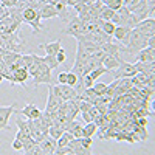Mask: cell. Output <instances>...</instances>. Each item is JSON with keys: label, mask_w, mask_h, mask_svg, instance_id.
<instances>
[{"label": "cell", "mask_w": 155, "mask_h": 155, "mask_svg": "<svg viewBox=\"0 0 155 155\" xmlns=\"http://www.w3.org/2000/svg\"><path fill=\"white\" fill-rule=\"evenodd\" d=\"M96 132H98V126L93 121L92 123H85V126H82V137H90L92 138Z\"/></svg>", "instance_id": "21"}, {"label": "cell", "mask_w": 155, "mask_h": 155, "mask_svg": "<svg viewBox=\"0 0 155 155\" xmlns=\"http://www.w3.org/2000/svg\"><path fill=\"white\" fill-rule=\"evenodd\" d=\"M65 59H67V54H65V51H64V48H61L58 51V54H56V61L59 62V65H61V64L65 62Z\"/></svg>", "instance_id": "32"}, {"label": "cell", "mask_w": 155, "mask_h": 155, "mask_svg": "<svg viewBox=\"0 0 155 155\" xmlns=\"http://www.w3.org/2000/svg\"><path fill=\"white\" fill-rule=\"evenodd\" d=\"M11 73H12V74H11V84H12V85L20 84V85L25 87V84H27V79L30 78L28 70L25 68V67H22V68H17V70L11 71Z\"/></svg>", "instance_id": "9"}, {"label": "cell", "mask_w": 155, "mask_h": 155, "mask_svg": "<svg viewBox=\"0 0 155 155\" xmlns=\"http://www.w3.org/2000/svg\"><path fill=\"white\" fill-rule=\"evenodd\" d=\"M39 14H41V19H53V17H58V12H56L53 3L41 6V8H39Z\"/></svg>", "instance_id": "19"}, {"label": "cell", "mask_w": 155, "mask_h": 155, "mask_svg": "<svg viewBox=\"0 0 155 155\" xmlns=\"http://www.w3.org/2000/svg\"><path fill=\"white\" fill-rule=\"evenodd\" d=\"M130 28H127V27H116L115 31H113V36L116 41H118L121 45H126L127 44V39H129V34H130Z\"/></svg>", "instance_id": "13"}, {"label": "cell", "mask_w": 155, "mask_h": 155, "mask_svg": "<svg viewBox=\"0 0 155 155\" xmlns=\"http://www.w3.org/2000/svg\"><path fill=\"white\" fill-rule=\"evenodd\" d=\"M39 48H42L47 56H56L58 51L62 48V44L61 41H53V42H47V44H41L39 45Z\"/></svg>", "instance_id": "15"}, {"label": "cell", "mask_w": 155, "mask_h": 155, "mask_svg": "<svg viewBox=\"0 0 155 155\" xmlns=\"http://www.w3.org/2000/svg\"><path fill=\"white\" fill-rule=\"evenodd\" d=\"M17 113L20 116H23L25 120H37V118H41V115H42V112L39 110L33 102H28V104L25 106L22 110H19Z\"/></svg>", "instance_id": "8"}, {"label": "cell", "mask_w": 155, "mask_h": 155, "mask_svg": "<svg viewBox=\"0 0 155 155\" xmlns=\"http://www.w3.org/2000/svg\"><path fill=\"white\" fill-rule=\"evenodd\" d=\"M106 73H107V68H104V67L101 65V67H98V68L92 70V71H90L88 74L92 76V79L96 82V79H98V78H99V76H102V74H106Z\"/></svg>", "instance_id": "27"}, {"label": "cell", "mask_w": 155, "mask_h": 155, "mask_svg": "<svg viewBox=\"0 0 155 155\" xmlns=\"http://www.w3.org/2000/svg\"><path fill=\"white\" fill-rule=\"evenodd\" d=\"M113 14H115V11L110 9V8H107L106 5H102V6L99 8V11H98V17H99L101 20H107V22L112 20Z\"/></svg>", "instance_id": "20"}, {"label": "cell", "mask_w": 155, "mask_h": 155, "mask_svg": "<svg viewBox=\"0 0 155 155\" xmlns=\"http://www.w3.org/2000/svg\"><path fill=\"white\" fill-rule=\"evenodd\" d=\"M135 67L138 73H143L147 76H155V62H135Z\"/></svg>", "instance_id": "14"}, {"label": "cell", "mask_w": 155, "mask_h": 155, "mask_svg": "<svg viewBox=\"0 0 155 155\" xmlns=\"http://www.w3.org/2000/svg\"><path fill=\"white\" fill-rule=\"evenodd\" d=\"M81 140V144L85 147V149H90L92 147V144H93V140L90 138V137H82V138H79Z\"/></svg>", "instance_id": "31"}, {"label": "cell", "mask_w": 155, "mask_h": 155, "mask_svg": "<svg viewBox=\"0 0 155 155\" xmlns=\"http://www.w3.org/2000/svg\"><path fill=\"white\" fill-rule=\"evenodd\" d=\"M50 88L53 90V93L64 102V101H71V99H76V90L73 88V87H70V85H67V84H64V85H61V84H51L50 85Z\"/></svg>", "instance_id": "4"}, {"label": "cell", "mask_w": 155, "mask_h": 155, "mask_svg": "<svg viewBox=\"0 0 155 155\" xmlns=\"http://www.w3.org/2000/svg\"><path fill=\"white\" fill-rule=\"evenodd\" d=\"M137 121V124L140 126V127H147V118H135Z\"/></svg>", "instance_id": "38"}, {"label": "cell", "mask_w": 155, "mask_h": 155, "mask_svg": "<svg viewBox=\"0 0 155 155\" xmlns=\"http://www.w3.org/2000/svg\"><path fill=\"white\" fill-rule=\"evenodd\" d=\"M64 132H65V130H64L61 126H58V124H51V126L48 127V135H50L51 138H54V140H58Z\"/></svg>", "instance_id": "23"}, {"label": "cell", "mask_w": 155, "mask_h": 155, "mask_svg": "<svg viewBox=\"0 0 155 155\" xmlns=\"http://www.w3.org/2000/svg\"><path fill=\"white\" fill-rule=\"evenodd\" d=\"M112 73H113L115 79H120V78H132V76H135L138 71H137L135 64L121 61V62H120V67L116 68V70H112Z\"/></svg>", "instance_id": "5"}, {"label": "cell", "mask_w": 155, "mask_h": 155, "mask_svg": "<svg viewBox=\"0 0 155 155\" xmlns=\"http://www.w3.org/2000/svg\"><path fill=\"white\" fill-rule=\"evenodd\" d=\"M39 147H41V150L45 155H51V153H54V150L58 147V143H56L54 138H51L50 135H47L41 143H39Z\"/></svg>", "instance_id": "10"}, {"label": "cell", "mask_w": 155, "mask_h": 155, "mask_svg": "<svg viewBox=\"0 0 155 155\" xmlns=\"http://www.w3.org/2000/svg\"><path fill=\"white\" fill-rule=\"evenodd\" d=\"M71 155H73V153H71Z\"/></svg>", "instance_id": "40"}, {"label": "cell", "mask_w": 155, "mask_h": 155, "mask_svg": "<svg viewBox=\"0 0 155 155\" xmlns=\"http://www.w3.org/2000/svg\"><path fill=\"white\" fill-rule=\"evenodd\" d=\"M78 78H79V76H76L73 71H67V85L74 87L76 82H78Z\"/></svg>", "instance_id": "28"}, {"label": "cell", "mask_w": 155, "mask_h": 155, "mask_svg": "<svg viewBox=\"0 0 155 155\" xmlns=\"http://www.w3.org/2000/svg\"><path fill=\"white\" fill-rule=\"evenodd\" d=\"M22 140L20 138H14V141H12V149H14V150H22Z\"/></svg>", "instance_id": "36"}, {"label": "cell", "mask_w": 155, "mask_h": 155, "mask_svg": "<svg viewBox=\"0 0 155 155\" xmlns=\"http://www.w3.org/2000/svg\"><path fill=\"white\" fill-rule=\"evenodd\" d=\"M104 5H106L107 8L113 9V11H118V9L123 6V0H106Z\"/></svg>", "instance_id": "26"}, {"label": "cell", "mask_w": 155, "mask_h": 155, "mask_svg": "<svg viewBox=\"0 0 155 155\" xmlns=\"http://www.w3.org/2000/svg\"><path fill=\"white\" fill-rule=\"evenodd\" d=\"M65 130L70 132L73 135V138H82V124L79 121H76V120L70 121L65 126Z\"/></svg>", "instance_id": "17"}, {"label": "cell", "mask_w": 155, "mask_h": 155, "mask_svg": "<svg viewBox=\"0 0 155 155\" xmlns=\"http://www.w3.org/2000/svg\"><path fill=\"white\" fill-rule=\"evenodd\" d=\"M64 34H68V36H73L76 41L79 39L81 36H84V34H87V30H85V23L78 17V16H74V17H71L68 22H67V28L64 30Z\"/></svg>", "instance_id": "3"}, {"label": "cell", "mask_w": 155, "mask_h": 155, "mask_svg": "<svg viewBox=\"0 0 155 155\" xmlns=\"http://www.w3.org/2000/svg\"><path fill=\"white\" fill-rule=\"evenodd\" d=\"M79 3H85V0H67V6H71V8Z\"/></svg>", "instance_id": "39"}, {"label": "cell", "mask_w": 155, "mask_h": 155, "mask_svg": "<svg viewBox=\"0 0 155 155\" xmlns=\"http://www.w3.org/2000/svg\"><path fill=\"white\" fill-rule=\"evenodd\" d=\"M79 115L82 116V120H84L85 123H92V121H93V118H92V116H90L88 110H87V112H79Z\"/></svg>", "instance_id": "37"}, {"label": "cell", "mask_w": 155, "mask_h": 155, "mask_svg": "<svg viewBox=\"0 0 155 155\" xmlns=\"http://www.w3.org/2000/svg\"><path fill=\"white\" fill-rule=\"evenodd\" d=\"M5 17H9V8H6L5 5L0 3V20Z\"/></svg>", "instance_id": "34"}, {"label": "cell", "mask_w": 155, "mask_h": 155, "mask_svg": "<svg viewBox=\"0 0 155 155\" xmlns=\"http://www.w3.org/2000/svg\"><path fill=\"white\" fill-rule=\"evenodd\" d=\"M16 112V104H11V106H0V130L8 127L9 118L11 115Z\"/></svg>", "instance_id": "6"}, {"label": "cell", "mask_w": 155, "mask_h": 155, "mask_svg": "<svg viewBox=\"0 0 155 155\" xmlns=\"http://www.w3.org/2000/svg\"><path fill=\"white\" fill-rule=\"evenodd\" d=\"M137 61L140 62H155V48L146 47L137 53Z\"/></svg>", "instance_id": "12"}, {"label": "cell", "mask_w": 155, "mask_h": 155, "mask_svg": "<svg viewBox=\"0 0 155 155\" xmlns=\"http://www.w3.org/2000/svg\"><path fill=\"white\" fill-rule=\"evenodd\" d=\"M56 84H61V85L67 84V71H62V73L58 74V78H56Z\"/></svg>", "instance_id": "33"}, {"label": "cell", "mask_w": 155, "mask_h": 155, "mask_svg": "<svg viewBox=\"0 0 155 155\" xmlns=\"http://www.w3.org/2000/svg\"><path fill=\"white\" fill-rule=\"evenodd\" d=\"M92 88H93V93H95V96H96V98H98V96H104V95H106V92H107V84L95 82Z\"/></svg>", "instance_id": "24"}, {"label": "cell", "mask_w": 155, "mask_h": 155, "mask_svg": "<svg viewBox=\"0 0 155 155\" xmlns=\"http://www.w3.org/2000/svg\"><path fill=\"white\" fill-rule=\"evenodd\" d=\"M19 115V113H17ZM16 124H17V127H19V134L22 135V138H25V137H31L30 135V124H28V120H25L23 116H17V120H16Z\"/></svg>", "instance_id": "18"}, {"label": "cell", "mask_w": 155, "mask_h": 155, "mask_svg": "<svg viewBox=\"0 0 155 155\" xmlns=\"http://www.w3.org/2000/svg\"><path fill=\"white\" fill-rule=\"evenodd\" d=\"M138 2H140V0H123V6H126L129 11H132L137 6Z\"/></svg>", "instance_id": "30"}, {"label": "cell", "mask_w": 155, "mask_h": 155, "mask_svg": "<svg viewBox=\"0 0 155 155\" xmlns=\"http://www.w3.org/2000/svg\"><path fill=\"white\" fill-rule=\"evenodd\" d=\"M31 78H33V87H37V85H41V84H48V85L53 84L51 70L44 64V59H42L41 64H39V67L36 68V71L31 74Z\"/></svg>", "instance_id": "2"}, {"label": "cell", "mask_w": 155, "mask_h": 155, "mask_svg": "<svg viewBox=\"0 0 155 155\" xmlns=\"http://www.w3.org/2000/svg\"><path fill=\"white\" fill-rule=\"evenodd\" d=\"M42 59H44V64H45V65H47L51 71L59 67V62L56 61V56H44Z\"/></svg>", "instance_id": "25"}, {"label": "cell", "mask_w": 155, "mask_h": 155, "mask_svg": "<svg viewBox=\"0 0 155 155\" xmlns=\"http://www.w3.org/2000/svg\"><path fill=\"white\" fill-rule=\"evenodd\" d=\"M68 147L71 149V153L73 155H93L92 152H90V149H85L81 144V140L79 138H73L70 143H68Z\"/></svg>", "instance_id": "11"}, {"label": "cell", "mask_w": 155, "mask_h": 155, "mask_svg": "<svg viewBox=\"0 0 155 155\" xmlns=\"http://www.w3.org/2000/svg\"><path fill=\"white\" fill-rule=\"evenodd\" d=\"M121 61H123L121 58H116V56L107 54L104 59H102L101 65L104 67V68H107V71H112V70H116V68L120 67V62H121Z\"/></svg>", "instance_id": "16"}, {"label": "cell", "mask_w": 155, "mask_h": 155, "mask_svg": "<svg viewBox=\"0 0 155 155\" xmlns=\"http://www.w3.org/2000/svg\"><path fill=\"white\" fill-rule=\"evenodd\" d=\"M73 140V135L70 134V132H64L58 140H56V143H58V147H65V146H68V143Z\"/></svg>", "instance_id": "22"}, {"label": "cell", "mask_w": 155, "mask_h": 155, "mask_svg": "<svg viewBox=\"0 0 155 155\" xmlns=\"http://www.w3.org/2000/svg\"><path fill=\"white\" fill-rule=\"evenodd\" d=\"M22 61H23V67L28 70L33 64V54H22Z\"/></svg>", "instance_id": "29"}, {"label": "cell", "mask_w": 155, "mask_h": 155, "mask_svg": "<svg viewBox=\"0 0 155 155\" xmlns=\"http://www.w3.org/2000/svg\"><path fill=\"white\" fill-rule=\"evenodd\" d=\"M17 2H19V0H0V3L5 5L6 8H14L17 5Z\"/></svg>", "instance_id": "35"}, {"label": "cell", "mask_w": 155, "mask_h": 155, "mask_svg": "<svg viewBox=\"0 0 155 155\" xmlns=\"http://www.w3.org/2000/svg\"><path fill=\"white\" fill-rule=\"evenodd\" d=\"M140 33H143L146 37L147 36H153L155 33V19L153 17H147L144 20H141L137 23V27H135Z\"/></svg>", "instance_id": "7"}, {"label": "cell", "mask_w": 155, "mask_h": 155, "mask_svg": "<svg viewBox=\"0 0 155 155\" xmlns=\"http://www.w3.org/2000/svg\"><path fill=\"white\" fill-rule=\"evenodd\" d=\"M22 22L28 23L30 27L33 28V34H37L39 31L42 30V19H41V14L39 11L34 9V8H25L22 9Z\"/></svg>", "instance_id": "1"}]
</instances>
